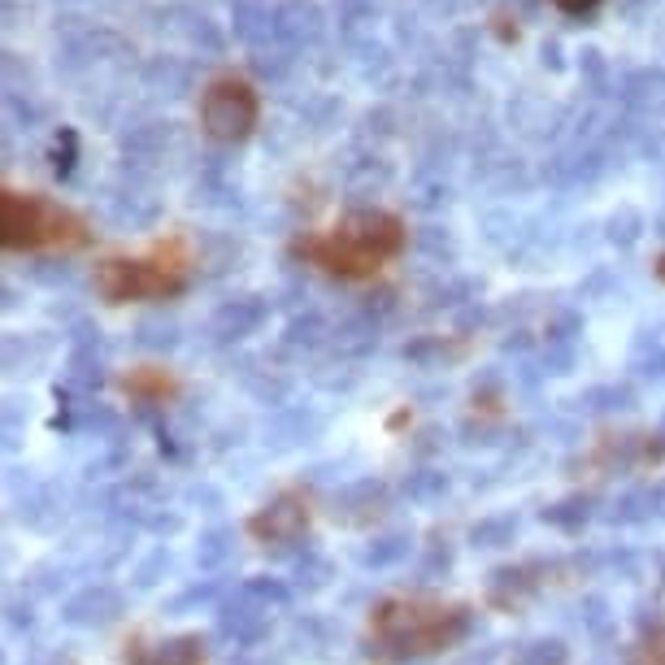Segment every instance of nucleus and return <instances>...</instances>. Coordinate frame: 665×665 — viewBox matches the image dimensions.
I'll return each instance as SVG.
<instances>
[{
    "instance_id": "f257e3e1",
    "label": "nucleus",
    "mask_w": 665,
    "mask_h": 665,
    "mask_svg": "<svg viewBox=\"0 0 665 665\" xmlns=\"http://www.w3.org/2000/svg\"><path fill=\"white\" fill-rule=\"evenodd\" d=\"M401 249H405V222L396 213H379V209L353 213L335 231L301 244L309 261H318L322 270H331L340 279H370Z\"/></svg>"
},
{
    "instance_id": "f03ea898",
    "label": "nucleus",
    "mask_w": 665,
    "mask_h": 665,
    "mask_svg": "<svg viewBox=\"0 0 665 665\" xmlns=\"http://www.w3.org/2000/svg\"><path fill=\"white\" fill-rule=\"evenodd\" d=\"M4 249H70L83 240V222L70 209L52 205L36 192H4Z\"/></svg>"
},
{
    "instance_id": "7ed1b4c3",
    "label": "nucleus",
    "mask_w": 665,
    "mask_h": 665,
    "mask_svg": "<svg viewBox=\"0 0 665 665\" xmlns=\"http://www.w3.org/2000/svg\"><path fill=\"white\" fill-rule=\"evenodd\" d=\"M97 283L109 301H149V296H170L183 288V261L157 256H113L97 270Z\"/></svg>"
},
{
    "instance_id": "20e7f679",
    "label": "nucleus",
    "mask_w": 665,
    "mask_h": 665,
    "mask_svg": "<svg viewBox=\"0 0 665 665\" xmlns=\"http://www.w3.org/2000/svg\"><path fill=\"white\" fill-rule=\"evenodd\" d=\"M256 113H261L256 92L235 74L213 79L201 92V127L213 140H244L256 127Z\"/></svg>"
},
{
    "instance_id": "39448f33",
    "label": "nucleus",
    "mask_w": 665,
    "mask_h": 665,
    "mask_svg": "<svg viewBox=\"0 0 665 665\" xmlns=\"http://www.w3.org/2000/svg\"><path fill=\"white\" fill-rule=\"evenodd\" d=\"M305 526H309V505L301 496H279L274 505H265L253 517V535L261 544H292Z\"/></svg>"
},
{
    "instance_id": "423d86ee",
    "label": "nucleus",
    "mask_w": 665,
    "mask_h": 665,
    "mask_svg": "<svg viewBox=\"0 0 665 665\" xmlns=\"http://www.w3.org/2000/svg\"><path fill=\"white\" fill-rule=\"evenodd\" d=\"M201 662H205V653H201L197 639H174V644H161L149 665H201Z\"/></svg>"
},
{
    "instance_id": "0eeeda50",
    "label": "nucleus",
    "mask_w": 665,
    "mask_h": 665,
    "mask_svg": "<svg viewBox=\"0 0 665 665\" xmlns=\"http://www.w3.org/2000/svg\"><path fill=\"white\" fill-rule=\"evenodd\" d=\"M557 9H565V13H587V9H596L601 0H553Z\"/></svg>"
}]
</instances>
